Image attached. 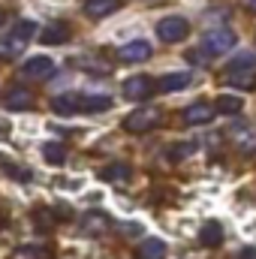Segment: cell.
Returning a JSON list of instances; mask_svg holds the SVG:
<instances>
[{"label": "cell", "mask_w": 256, "mask_h": 259, "mask_svg": "<svg viewBox=\"0 0 256 259\" xmlns=\"http://www.w3.org/2000/svg\"><path fill=\"white\" fill-rule=\"evenodd\" d=\"M205 52L208 55H226L232 46H235V33L229 30V27H217V30H211V33H205Z\"/></svg>", "instance_id": "cell-4"}, {"label": "cell", "mask_w": 256, "mask_h": 259, "mask_svg": "<svg viewBox=\"0 0 256 259\" xmlns=\"http://www.w3.org/2000/svg\"><path fill=\"white\" fill-rule=\"evenodd\" d=\"M223 241V226L217 220H208L202 229H199V244L202 247H217Z\"/></svg>", "instance_id": "cell-10"}, {"label": "cell", "mask_w": 256, "mask_h": 259, "mask_svg": "<svg viewBox=\"0 0 256 259\" xmlns=\"http://www.w3.org/2000/svg\"><path fill=\"white\" fill-rule=\"evenodd\" d=\"M100 178H103V181H127L130 166L127 163H112V166H106V169L100 172Z\"/></svg>", "instance_id": "cell-20"}, {"label": "cell", "mask_w": 256, "mask_h": 259, "mask_svg": "<svg viewBox=\"0 0 256 259\" xmlns=\"http://www.w3.org/2000/svg\"><path fill=\"white\" fill-rule=\"evenodd\" d=\"M214 106H208V103H193V106H187L184 109V121L187 124H193V127H199V124H211L214 121Z\"/></svg>", "instance_id": "cell-8"}, {"label": "cell", "mask_w": 256, "mask_h": 259, "mask_svg": "<svg viewBox=\"0 0 256 259\" xmlns=\"http://www.w3.org/2000/svg\"><path fill=\"white\" fill-rule=\"evenodd\" d=\"M157 33H160V39H163V42H181V39H187V33H190V21H187V18H181V15L160 18Z\"/></svg>", "instance_id": "cell-2"}, {"label": "cell", "mask_w": 256, "mask_h": 259, "mask_svg": "<svg viewBox=\"0 0 256 259\" xmlns=\"http://www.w3.org/2000/svg\"><path fill=\"white\" fill-rule=\"evenodd\" d=\"M46 46H64L66 39H69V27H66L64 21H55V24H49L46 30H42V36H39Z\"/></svg>", "instance_id": "cell-11"}, {"label": "cell", "mask_w": 256, "mask_h": 259, "mask_svg": "<svg viewBox=\"0 0 256 259\" xmlns=\"http://www.w3.org/2000/svg\"><path fill=\"white\" fill-rule=\"evenodd\" d=\"M250 69H256V58L250 55V52H244V55L232 58L229 66H226V72H250Z\"/></svg>", "instance_id": "cell-21"}, {"label": "cell", "mask_w": 256, "mask_h": 259, "mask_svg": "<svg viewBox=\"0 0 256 259\" xmlns=\"http://www.w3.org/2000/svg\"><path fill=\"white\" fill-rule=\"evenodd\" d=\"M33 223H36L39 232H49V229L55 226V214H52L49 208H36V211H33Z\"/></svg>", "instance_id": "cell-22"}, {"label": "cell", "mask_w": 256, "mask_h": 259, "mask_svg": "<svg viewBox=\"0 0 256 259\" xmlns=\"http://www.w3.org/2000/svg\"><path fill=\"white\" fill-rule=\"evenodd\" d=\"M214 106H217V112H220V115H238L244 103H241V97H229V94H220Z\"/></svg>", "instance_id": "cell-18"}, {"label": "cell", "mask_w": 256, "mask_h": 259, "mask_svg": "<svg viewBox=\"0 0 256 259\" xmlns=\"http://www.w3.org/2000/svg\"><path fill=\"white\" fill-rule=\"evenodd\" d=\"M6 136H9V124H6V121H0V139H6Z\"/></svg>", "instance_id": "cell-29"}, {"label": "cell", "mask_w": 256, "mask_h": 259, "mask_svg": "<svg viewBox=\"0 0 256 259\" xmlns=\"http://www.w3.org/2000/svg\"><path fill=\"white\" fill-rule=\"evenodd\" d=\"M24 46L27 42H21L15 33H6V36H0V58L3 61H12V58H18L24 52Z\"/></svg>", "instance_id": "cell-12"}, {"label": "cell", "mask_w": 256, "mask_h": 259, "mask_svg": "<svg viewBox=\"0 0 256 259\" xmlns=\"http://www.w3.org/2000/svg\"><path fill=\"white\" fill-rule=\"evenodd\" d=\"M157 121H160V109L145 106V109H136V112H130L124 118V130L127 133H145V130L157 127Z\"/></svg>", "instance_id": "cell-3"}, {"label": "cell", "mask_w": 256, "mask_h": 259, "mask_svg": "<svg viewBox=\"0 0 256 259\" xmlns=\"http://www.w3.org/2000/svg\"><path fill=\"white\" fill-rule=\"evenodd\" d=\"M241 259H256V247H247V250L241 253Z\"/></svg>", "instance_id": "cell-28"}, {"label": "cell", "mask_w": 256, "mask_h": 259, "mask_svg": "<svg viewBox=\"0 0 256 259\" xmlns=\"http://www.w3.org/2000/svg\"><path fill=\"white\" fill-rule=\"evenodd\" d=\"M55 214H58V217H61V220H66V217H72V211H69V208H64V205H61V208H58V211H55Z\"/></svg>", "instance_id": "cell-27"}, {"label": "cell", "mask_w": 256, "mask_h": 259, "mask_svg": "<svg viewBox=\"0 0 256 259\" xmlns=\"http://www.w3.org/2000/svg\"><path fill=\"white\" fill-rule=\"evenodd\" d=\"M84 232H91V235H100V232H106L109 229V217L106 214H97V211H91V214H84Z\"/></svg>", "instance_id": "cell-16"}, {"label": "cell", "mask_w": 256, "mask_h": 259, "mask_svg": "<svg viewBox=\"0 0 256 259\" xmlns=\"http://www.w3.org/2000/svg\"><path fill=\"white\" fill-rule=\"evenodd\" d=\"M15 259H46V253H42L39 247H18Z\"/></svg>", "instance_id": "cell-25"}, {"label": "cell", "mask_w": 256, "mask_h": 259, "mask_svg": "<svg viewBox=\"0 0 256 259\" xmlns=\"http://www.w3.org/2000/svg\"><path fill=\"white\" fill-rule=\"evenodd\" d=\"M148 58H151V42H145V39H133L121 49V61H127V64H142Z\"/></svg>", "instance_id": "cell-9"}, {"label": "cell", "mask_w": 256, "mask_h": 259, "mask_svg": "<svg viewBox=\"0 0 256 259\" xmlns=\"http://www.w3.org/2000/svg\"><path fill=\"white\" fill-rule=\"evenodd\" d=\"M6 172L15 178V181H27L30 178V169H18V166H6Z\"/></svg>", "instance_id": "cell-26"}, {"label": "cell", "mask_w": 256, "mask_h": 259, "mask_svg": "<svg viewBox=\"0 0 256 259\" xmlns=\"http://www.w3.org/2000/svg\"><path fill=\"white\" fill-rule=\"evenodd\" d=\"M72 66H78V69H88V72H112V66L109 64H100V61H91V58H75V61H69Z\"/></svg>", "instance_id": "cell-23"}, {"label": "cell", "mask_w": 256, "mask_h": 259, "mask_svg": "<svg viewBox=\"0 0 256 259\" xmlns=\"http://www.w3.org/2000/svg\"><path fill=\"white\" fill-rule=\"evenodd\" d=\"M118 6H121V0H84V12H88V15H94V18L112 15Z\"/></svg>", "instance_id": "cell-13"}, {"label": "cell", "mask_w": 256, "mask_h": 259, "mask_svg": "<svg viewBox=\"0 0 256 259\" xmlns=\"http://www.w3.org/2000/svg\"><path fill=\"white\" fill-rule=\"evenodd\" d=\"M190 81H193L190 72H169V75H166L157 88L169 94V91H184V88H190Z\"/></svg>", "instance_id": "cell-14"}, {"label": "cell", "mask_w": 256, "mask_h": 259, "mask_svg": "<svg viewBox=\"0 0 256 259\" xmlns=\"http://www.w3.org/2000/svg\"><path fill=\"white\" fill-rule=\"evenodd\" d=\"M3 106H6L9 112H24V109L33 106V94H30L27 88H12V91L3 94Z\"/></svg>", "instance_id": "cell-6"}, {"label": "cell", "mask_w": 256, "mask_h": 259, "mask_svg": "<svg viewBox=\"0 0 256 259\" xmlns=\"http://www.w3.org/2000/svg\"><path fill=\"white\" fill-rule=\"evenodd\" d=\"M9 33H15L21 42H30V39H33V33H36V24H33V21H18Z\"/></svg>", "instance_id": "cell-24"}, {"label": "cell", "mask_w": 256, "mask_h": 259, "mask_svg": "<svg viewBox=\"0 0 256 259\" xmlns=\"http://www.w3.org/2000/svg\"><path fill=\"white\" fill-rule=\"evenodd\" d=\"M0 21H3V12H0Z\"/></svg>", "instance_id": "cell-31"}, {"label": "cell", "mask_w": 256, "mask_h": 259, "mask_svg": "<svg viewBox=\"0 0 256 259\" xmlns=\"http://www.w3.org/2000/svg\"><path fill=\"white\" fill-rule=\"evenodd\" d=\"M226 84L232 88H244V91H253L256 88V72H226Z\"/></svg>", "instance_id": "cell-17"}, {"label": "cell", "mask_w": 256, "mask_h": 259, "mask_svg": "<svg viewBox=\"0 0 256 259\" xmlns=\"http://www.w3.org/2000/svg\"><path fill=\"white\" fill-rule=\"evenodd\" d=\"M112 106V97H94V94H64L52 100V109L58 115H78V112H106Z\"/></svg>", "instance_id": "cell-1"}, {"label": "cell", "mask_w": 256, "mask_h": 259, "mask_svg": "<svg viewBox=\"0 0 256 259\" xmlns=\"http://www.w3.org/2000/svg\"><path fill=\"white\" fill-rule=\"evenodd\" d=\"M247 6H250V12H256V0H244Z\"/></svg>", "instance_id": "cell-30"}, {"label": "cell", "mask_w": 256, "mask_h": 259, "mask_svg": "<svg viewBox=\"0 0 256 259\" xmlns=\"http://www.w3.org/2000/svg\"><path fill=\"white\" fill-rule=\"evenodd\" d=\"M166 256V244L160 238H145L139 244V259H163Z\"/></svg>", "instance_id": "cell-15"}, {"label": "cell", "mask_w": 256, "mask_h": 259, "mask_svg": "<svg viewBox=\"0 0 256 259\" xmlns=\"http://www.w3.org/2000/svg\"><path fill=\"white\" fill-rule=\"evenodd\" d=\"M154 91H157V84L148 75H133V78L124 81V97L127 100H148Z\"/></svg>", "instance_id": "cell-5"}, {"label": "cell", "mask_w": 256, "mask_h": 259, "mask_svg": "<svg viewBox=\"0 0 256 259\" xmlns=\"http://www.w3.org/2000/svg\"><path fill=\"white\" fill-rule=\"evenodd\" d=\"M55 72V61L52 58H30V61H24V69H21V75H27V78H49Z\"/></svg>", "instance_id": "cell-7"}, {"label": "cell", "mask_w": 256, "mask_h": 259, "mask_svg": "<svg viewBox=\"0 0 256 259\" xmlns=\"http://www.w3.org/2000/svg\"><path fill=\"white\" fill-rule=\"evenodd\" d=\"M42 157H46V163H52V166H64L66 163V148L58 145V142H49V145L42 148Z\"/></svg>", "instance_id": "cell-19"}]
</instances>
